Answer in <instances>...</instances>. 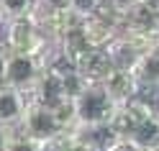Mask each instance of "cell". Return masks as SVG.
Listing matches in <instances>:
<instances>
[{"label": "cell", "mask_w": 159, "mask_h": 151, "mask_svg": "<svg viewBox=\"0 0 159 151\" xmlns=\"http://www.w3.org/2000/svg\"><path fill=\"white\" fill-rule=\"evenodd\" d=\"M0 87H5V77L3 74H0Z\"/></svg>", "instance_id": "19"}, {"label": "cell", "mask_w": 159, "mask_h": 151, "mask_svg": "<svg viewBox=\"0 0 159 151\" xmlns=\"http://www.w3.org/2000/svg\"><path fill=\"white\" fill-rule=\"evenodd\" d=\"M75 118H77V128H93V126H108L113 120L116 113V103L105 95V90L100 85H87L75 100Z\"/></svg>", "instance_id": "1"}, {"label": "cell", "mask_w": 159, "mask_h": 151, "mask_svg": "<svg viewBox=\"0 0 159 151\" xmlns=\"http://www.w3.org/2000/svg\"><path fill=\"white\" fill-rule=\"evenodd\" d=\"M121 31H131L159 41V0H136L123 11Z\"/></svg>", "instance_id": "4"}, {"label": "cell", "mask_w": 159, "mask_h": 151, "mask_svg": "<svg viewBox=\"0 0 159 151\" xmlns=\"http://www.w3.org/2000/svg\"><path fill=\"white\" fill-rule=\"evenodd\" d=\"M18 133H23L28 138L39 141V144H46V141H54L62 136V128L54 120V113L52 108H46L36 100H28L26 103V110H23V118L18 123Z\"/></svg>", "instance_id": "3"}, {"label": "cell", "mask_w": 159, "mask_h": 151, "mask_svg": "<svg viewBox=\"0 0 159 151\" xmlns=\"http://www.w3.org/2000/svg\"><path fill=\"white\" fill-rule=\"evenodd\" d=\"M28 97L23 92H18L13 87H0V123L8 126V128H18L23 118V110H26Z\"/></svg>", "instance_id": "9"}, {"label": "cell", "mask_w": 159, "mask_h": 151, "mask_svg": "<svg viewBox=\"0 0 159 151\" xmlns=\"http://www.w3.org/2000/svg\"><path fill=\"white\" fill-rule=\"evenodd\" d=\"M5 59H8V49H5L3 41H0V74H3V69H5Z\"/></svg>", "instance_id": "17"}, {"label": "cell", "mask_w": 159, "mask_h": 151, "mask_svg": "<svg viewBox=\"0 0 159 151\" xmlns=\"http://www.w3.org/2000/svg\"><path fill=\"white\" fill-rule=\"evenodd\" d=\"M13 131H16V128H8V126L0 123V151H5V149H8V141L13 138Z\"/></svg>", "instance_id": "16"}, {"label": "cell", "mask_w": 159, "mask_h": 151, "mask_svg": "<svg viewBox=\"0 0 159 151\" xmlns=\"http://www.w3.org/2000/svg\"><path fill=\"white\" fill-rule=\"evenodd\" d=\"M82 36L85 41L95 46V49H105L108 44L118 36V28L113 23H108L105 18L95 16V13H85V21H82Z\"/></svg>", "instance_id": "10"}, {"label": "cell", "mask_w": 159, "mask_h": 151, "mask_svg": "<svg viewBox=\"0 0 159 151\" xmlns=\"http://www.w3.org/2000/svg\"><path fill=\"white\" fill-rule=\"evenodd\" d=\"M41 8H46V11H54V13H67L75 8V0H36Z\"/></svg>", "instance_id": "15"}, {"label": "cell", "mask_w": 159, "mask_h": 151, "mask_svg": "<svg viewBox=\"0 0 159 151\" xmlns=\"http://www.w3.org/2000/svg\"><path fill=\"white\" fill-rule=\"evenodd\" d=\"M72 67L85 77V82H90V85H98V82H100V79L113 69L108 51H105V49H95V46H90L85 54H80L77 62H75Z\"/></svg>", "instance_id": "8"}, {"label": "cell", "mask_w": 159, "mask_h": 151, "mask_svg": "<svg viewBox=\"0 0 159 151\" xmlns=\"http://www.w3.org/2000/svg\"><path fill=\"white\" fill-rule=\"evenodd\" d=\"M154 113H157V110H154L152 103H146V100H141V97H134V100H128V103L116 108L113 120H111V128L126 141L128 133H131L141 120H146L149 115H154Z\"/></svg>", "instance_id": "5"}, {"label": "cell", "mask_w": 159, "mask_h": 151, "mask_svg": "<svg viewBox=\"0 0 159 151\" xmlns=\"http://www.w3.org/2000/svg\"><path fill=\"white\" fill-rule=\"evenodd\" d=\"M5 151H41V144L34 138H28L23 133H18V131H13V138L8 141V149Z\"/></svg>", "instance_id": "14"}, {"label": "cell", "mask_w": 159, "mask_h": 151, "mask_svg": "<svg viewBox=\"0 0 159 151\" xmlns=\"http://www.w3.org/2000/svg\"><path fill=\"white\" fill-rule=\"evenodd\" d=\"M34 3L36 0H0V23L28 18L34 11Z\"/></svg>", "instance_id": "12"}, {"label": "cell", "mask_w": 159, "mask_h": 151, "mask_svg": "<svg viewBox=\"0 0 159 151\" xmlns=\"http://www.w3.org/2000/svg\"><path fill=\"white\" fill-rule=\"evenodd\" d=\"M126 141L134 144L136 149H141V151H159V113L141 120V123L128 133Z\"/></svg>", "instance_id": "11"}, {"label": "cell", "mask_w": 159, "mask_h": 151, "mask_svg": "<svg viewBox=\"0 0 159 151\" xmlns=\"http://www.w3.org/2000/svg\"><path fill=\"white\" fill-rule=\"evenodd\" d=\"M113 151H141V149H136L134 144H128V141H121V144H118Z\"/></svg>", "instance_id": "18"}, {"label": "cell", "mask_w": 159, "mask_h": 151, "mask_svg": "<svg viewBox=\"0 0 159 151\" xmlns=\"http://www.w3.org/2000/svg\"><path fill=\"white\" fill-rule=\"evenodd\" d=\"M98 85L105 90V95L111 97L116 105H123V103H128V100H134V97L141 95V92H139L136 79H134V74L126 72V69H116V67H113Z\"/></svg>", "instance_id": "6"}, {"label": "cell", "mask_w": 159, "mask_h": 151, "mask_svg": "<svg viewBox=\"0 0 159 151\" xmlns=\"http://www.w3.org/2000/svg\"><path fill=\"white\" fill-rule=\"evenodd\" d=\"M131 74H134L136 85H139V92H146V90L159 92V41L139 56V62L134 64Z\"/></svg>", "instance_id": "7"}, {"label": "cell", "mask_w": 159, "mask_h": 151, "mask_svg": "<svg viewBox=\"0 0 159 151\" xmlns=\"http://www.w3.org/2000/svg\"><path fill=\"white\" fill-rule=\"evenodd\" d=\"M41 74H44V62L39 56L8 51L5 69H3V77H5L8 87H13L18 92H23L26 97H31V92L36 90Z\"/></svg>", "instance_id": "2"}, {"label": "cell", "mask_w": 159, "mask_h": 151, "mask_svg": "<svg viewBox=\"0 0 159 151\" xmlns=\"http://www.w3.org/2000/svg\"><path fill=\"white\" fill-rule=\"evenodd\" d=\"M57 151H95L80 131H69V133H62L57 138Z\"/></svg>", "instance_id": "13"}]
</instances>
